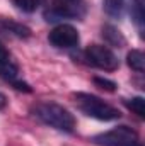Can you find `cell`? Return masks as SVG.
Instances as JSON below:
<instances>
[{"mask_svg":"<svg viewBox=\"0 0 145 146\" xmlns=\"http://www.w3.org/2000/svg\"><path fill=\"white\" fill-rule=\"evenodd\" d=\"M33 112L38 119H41L44 124L55 129H60L65 133H72L75 129V117L63 106H58L55 102H43V104H38Z\"/></svg>","mask_w":145,"mask_h":146,"instance_id":"6da1fadb","label":"cell"},{"mask_svg":"<svg viewBox=\"0 0 145 146\" xmlns=\"http://www.w3.org/2000/svg\"><path fill=\"white\" fill-rule=\"evenodd\" d=\"M73 99H75L77 107L89 117H94L99 121H114V119L121 117V112L116 107L106 104L103 99H99L92 94L77 92V94H73Z\"/></svg>","mask_w":145,"mask_h":146,"instance_id":"7a4b0ae2","label":"cell"},{"mask_svg":"<svg viewBox=\"0 0 145 146\" xmlns=\"http://www.w3.org/2000/svg\"><path fill=\"white\" fill-rule=\"evenodd\" d=\"M92 141L97 146H142L137 131L128 126H118L108 133L97 134L92 138Z\"/></svg>","mask_w":145,"mask_h":146,"instance_id":"3957f363","label":"cell"},{"mask_svg":"<svg viewBox=\"0 0 145 146\" xmlns=\"http://www.w3.org/2000/svg\"><path fill=\"white\" fill-rule=\"evenodd\" d=\"M85 14V5L82 0H53L51 7L44 12L46 21L60 19H79Z\"/></svg>","mask_w":145,"mask_h":146,"instance_id":"277c9868","label":"cell"},{"mask_svg":"<svg viewBox=\"0 0 145 146\" xmlns=\"http://www.w3.org/2000/svg\"><path fill=\"white\" fill-rule=\"evenodd\" d=\"M85 56H87L89 63H92L94 66H97L101 70H106V72H114L118 68V65H119L116 54L109 48L101 46V44H91V46H87Z\"/></svg>","mask_w":145,"mask_h":146,"instance_id":"5b68a950","label":"cell"},{"mask_svg":"<svg viewBox=\"0 0 145 146\" xmlns=\"http://www.w3.org/2000/svg\"><path fill=\"white\" fill-rule=\"evenodd\" d=\"M48 41L55 46V48H62V49H67V48H73L79 44L80 36L77 33V29L70 26V24H60L56 27H53L48 34Z\"/></svg>","mask_w":145,"mask_h":146,"instance_id":"8992f818","label":"cell"},{"mask_svg":"<svg viewBox=\"0 0 145 146\" xmlns=\"http://www.w3.org/2000/svg\"><path fill=\"white\" fill-rule=\"evenodd\" d=\"M0 31L3 33H9L15 37H21V39H28L31 36V29L21 22H15V21H10V19H0Z\"/></svg>","mask_w":145,"mask_h":146,"instance_id":"52a82bcc","label":"cell"},{"mask_svg":"<svg viewBox=\"0 0 145 146\" xmlns=\"http://www.w3.org/2000/svg\"><path fill=\"white\" fill-rule=\"evenodd\" d=\"M103 37H104V41L108 42L109 46H114V48H123L126 44L125 36L114 26H109V24L103 27Z\"/></svg>","mask_w":145,"mask_h":146,"instance_id":"ba28073f","label":"cell"},{"mask_svg":"<svg viewBox=\"0 0 145 146\" xmlns=\"http://www.w3.org/2000/svg\"><path fill=\"white\" fill-rule=\"evenodd\" d=\"M126 63L132 70L138 73H144L145 72V56L142 51L138 49H132L128 54H126Z\"/></svg>","mask_w":145,"mask_h":146,"instance_id":"9c48e42d","label":"cell"},{"mask_svg":"<svg viewBox=\"0 0 145 146\" xmlns=\"http://www.w3.org/2000/svg\"><path fill=\"white\" fill-rule=\"evenodd\" d=\"M17 73H19V68L15 66V63L12 60L0 61V76L3 80H7L9 83H12L14 80H17Z\"/></svg>","mask_w":145,"mask_h":146,"instance_id":"30bf717a","label":"cell"},{"mask_svg":"<svg viewBox=\"0 0 145 146\" xmlns=\"http://www.w3.org/2000/svg\"><path fill=\"white\" fill-rule=\"evenodd\" d=\"M103 7L111 17H121L125 9V0H103Z\"/></svg>","mask_w":145,"mask_h":146,"instance_id":"8fae6325","label":"cell"},{"mask_svg":"<svg viewBox=\"0 0 145 146\" xmlns=\"http://www.w3.org/2000/svg\"><path fill=\"white\" fill-rule=\"evenodd\" d=\"M126 107L132 110L133 114H137L138 117H145V99L144 97H133L130 100H125Z\"/></svg>","mask_w":145,"mask_h":146,"instance_id":"7c38bea8","label":"cell"},{"mask_svg":"<svg viewBox=\"0 0 145 146\" xmlns=\"http://www.w3.org/2000/svg\"><path fill=\"white\" fill-rule=\"evenodd\" d=\"M12 3L19 9V10H22V12H28V14H31V12H34L38 9V0H12Z\"/></svg>","mask_w":145,"mask_h":146,"instance_id":"4fadbf2b","label":"cell"},{"mask_svg":"<svg viewBox=\"0 0 145 146\" xmlns=\"http://www.w3.org/2000/svg\"><path fill=\"white\" fill-rule=\"evenodd\" d=\"M94 83H96L99 88L106 90V92H114V90H116V83H114L113 80L103 78V76H94Z\"/></svg>","mask_w":145,"mask_h":146,"instance_id":"5bb4252c","label":"cell"},{"mask_svg":"<svg viewBox=\"0 0 145 146\" xmlns=\"http://www.w3.org/2000/svg\"><path fill=\"white\" fill-rule=\"evenodd\" d=\"M15 90H19V92H26V94H29V92H33V88L29 87V83H26V82H22V80H14L12 83H10Z\"/></svg>","mask_w":145,"mask_h":146,"instance_id":"9a60e30c","label":"cell"},{"mask_svg":"<svg viewBox=\"0 0 145 146\" xmlns=\"http://www.w3.org/2000/svg\"><path fill=\"white\" fill-rule=\"evenodd\" d=\"M7 60H10V54H9V51L0 44V61H7Z\"/></svg>","mask_w":145,"mask_h":146,"instance_id":"2e32d148","label":"cell"},{"mask_svg":"<svg viewBox=\"0 0 145 146\" xmlns=\"http://www.w3.org/2000/svg\"><path fill=\"white\" fill-rule=\"evenodd\" d=\"M5 106H7V97H5V95L0 92V109H3Z\"/></svg>","mask_w":145,"mask_h":146,"instance_id":"e0dca14e","label":"cell"},{"mask_svg":"<svg viewBox=\"0 0 145 146\" xmlns=\"http://www.w3.org/2000/svg\"><path fill=\"white\" fill-rule=\"evenodd\" d=\"M133 3H140V5H144V0H133Z\"/></svg>","mask_w":145,"mask_h":146,"instance_id":"ac0fdd59","label":"cell"}]
</instances>
